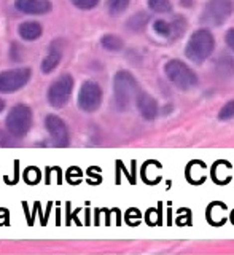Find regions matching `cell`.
<instances>
[{"label":"cell","instance_id":"cell-1","mask_svg":"<svg viewBox=\"0 0 234 255\" xmlns=\"http://www.w3.org/2000/svg\"><path fill=\"white\" fill-rule=\"evenodd\" d=\"M215 48V38L209 29H198L191 34L187 46H185V56L195 64L206 62Z\"/></svg>","mask_w":234,"mask_h":255},{"label":"cell","instance_id":"cell-2","mask_svg":"<svg viewBox=\"0 0 234 255\" xmlns=\"http://www.w3.org/2000/svg\"><path fill=\"white\" fill-rule=\"evenodd\" d=\"M139 94V83L135 77L127 70H119L114 78V96H115V106L118 110H126L131 102Z\"/></svg>","mask_w":234,"mask_h":255},{"label":"cell","instance_id":"cell-3","mask_svg":"<svg viewBox=\"0 0 234 255\" xmlns=\"http://www.w3.org/2000/svg\"><path fill=\"white\" fill-rule=\"evenodd\" d=\"M5 128L14 139H22L32 128V110L26 104H16L5 118Z\"/></svg>","mask_w":234,"mask_h":255},{"label":"cell","instance_id":"cell-4","mask_svg":"<svg viewBox=\"0 0 234 255\" xmlns=\"http://www.w3.org/2000/svg\"><path fill=\"white\" fill-rule=\"evenodd\" d=\"M164 74L172 85L182 91H188L198 85V75L180 59H171L164 66Z\"/></svg>","mask_w":234,"mask_h":255},{"label":"cell","instance_id":"cell-5","mask_svg":"<svg viewBox=\"0 0 234 255\" xmlns=\"http://www.w3.org/2000/svg\"><path fill=\"white\" fill-rule=\"evenodd\" d=\"M74 91V78L70 74H62L48 88V102L54 109H62L69 102Z\"/></svg>","mask_w":234,"mask_h":255},{"label":"cell","instance_id":"cell-6","mask_svg":"<svg viewBox=\"0 0 234 255\" xmlns=\"http://www.w3.org/2000/svg\"><path fill=\"white\" fill-rule=\"evenodd\" d=\"M234 11L233 0H209L204 6L201 21L209 26H222Z\"/></svg>","mask_w":234,"mask_h":255},{"label":"cell","instance_id":"cell-7","mask_svg":"<svg viewBox=\"0 0 234 255\" xmlns=\"http://www.w3.org/2000/svg\"><path fill=\"white\" fill-rule=\"evenodd\" d=\"M32 72L27 67H18L0 72V93L11 94L22 90L29 83Z\"/></svg>","mask_w":234,"mask_h":255},{"label":"cell","instance_id":"cell-8","mask_svg":"<svg viewBox=\"0 0 234 255\" xmlns=\"http://www.w3.org/2000/svg\"><path fill=\"white\" fill-rule=\"evenodd\" d=\"M102 104V88L93 82L88 80L82 85L78 93V107L80 110H83L85 114H93L96 112Z\"/></svg>","mask_w":234,"mask_h":255},{"label":"cell","instance_id":"cell-9","mask_svg":"<svg viewBox=\"0 0 234 255\" xmlns=\"http://www.w3.org/2000/svg\"><path fill=\"white\" fill-rule=\"evenodd\" d=\"M45 128H46V131L50 132L56 145H59V147L69 145V139H70L69 128L62 118H59L58 115H48L45 118Z\"/></svg>","mask_w":234,"mask_h":255},{"label":"cell","instance_id":"cell-10","mask_svg":"<svg viewBox=\"0 0 234 255\" xmlns=\"http://www.w3.org/2000/svg\"><path fill=\"white\" fill-rule=\"evenodd\" d=\"M64 45H66V42H64L62 38L54 40V42L50 45L46 58L42 61V66H40L43 74H51V72L59 66V62L64 56Z\"/></svg>","mask_w":234,"mask_h":255},{"label":"cell","instance_id":"cell-11","mask_svg":"<svg viewBox=\"0 0 234 255\" xmlns=\"http://www.w3.org/2000/svg\"><path fill=\"white\" fill-rule=\"evenodd\" d=\"M14 8L24 14H46L53 10L50 0H14Z\"/></svg>","mask_w":234,"mask_h":255},{"label":"cell","instance_id":"cell-12","mask_svg":"<svg viewBox=\"0 0 234 255\" xmlns=\"http://www.w3.org/2000/svg\"><path fill=\"white\" fill-rule=\"evenodd\" d=\"M135 104H137V109H139V112H140V115L145 120L151 122V120H155L158 117V112H159L158 102L148 93L139 91V94L135 96Z\"/></svg>","mask_w":234,"mask_h":255},{"label":"cell","instance_id":"cell-13","mask_svg":"<svg viewBox=\"0 0 234 255\" xmlns=\"http://www.w3.org/2000/svg\"><path fill=\"white\" fill-rule=\"evenodd\" d=\"M18 34L22 40H26V42H35V40L42 37L43 27H42V24L37 21H26V22L19 24Z\"/></svg>","mask_w":234,"mask_h":255},{"label":"cell","instance_id":"cell-14","mask_svg":"<svg viewBox=\"0 0 234 255\" xmlns=\"http://www.w3.org/2000/svg\"><path fill=\"white\" fill-rule=\"evenodd\" d=\"M148 21H150V14L143 13V11H139V13L132 14L131 18L127 19L126 27L129 30H132V32H140V30H143L145 27H147Z\"/></svg>","mask_w":234,"mask_h":255},{"label":"cell","instance_id":"cell-15","mask_svg":"<svg viewBox=\"0 0 234 255\" xmlns=\"http://www.w3.org/2000/svg\"><path fill=\"white\" fill-rule=\"evenodd\" d=\"M101 45L102 48H106L107 51H112V53H117V51H121L123 50V40H121L118 35L115 34H106L102 38H101Z\"/></svg>","mask_w":234,"mask_h":255},{"label":"cell","instance_id":"cell-16","mask_svg":"<svg viewBox=\"0 0 234 255\" xmlns=\"http://www.w3.org/2000/svg\"><path fill=\"white\" fill-rule=\"evenodd\" d=\"M217 72L220 74V77L225 78L234 75V59L230 58V56H222L219 62H217Z\"/></svg>","mask_w":234,"mask_h":255},{"label":"cell","instance_id":"cell-17","mask_svg":"<svg viewBox=\"0 0 234 255\" xmlns=\"http://www.w3.org/2000/svg\"><path fill=\"white\" fill-rule=\"evenodd\" d=\"M129 3L131 0H107V10L112 16H119L127 10Z\"/></svg>","mask_w":234,"mask_h":255},{"label":"cell","instance_id":"cell-18","mask_svg":"<svg viewBox=\"0 0 234 255\" xmlns=\"http://www.w3.org/2000/svg\"><path fill=\"white\" fill-rule=\"evenodd\" d=\"M148 8L151 11L164 14V13H171L172 11V3L171 0H148Z\"/></svg>","mask_w":234,"mask_h":255},{"label":"cell","instance_id":"cell-19","mask_svg":"<svg viewBox=\"0 0 234 255\" xmlns=\"http://www.w3.org/2000/svg\"><path fill=\"white\" fill-rule=\"evenodd\" d=\"M153 30H155L159 37H164V38H171V35H172L171 22H167L164 19H156L153 22Z\"/></svg>","mask_w":234,"mask_h":255},{"label":"cell","instance_id":"cell-20","mask_svg":"<svg viewBox=\"0 0 234 255\" xmlns=\"http://www.w3.org/2000/svg\"><path fill=\"white\" fill-rule=\"evenodd\" d=\"M171 26H172V35H171V38H179L185 32V27H187V21H185L182 16H175L174 21L171 22Z\"/></svg>","mask_w":234,"mask_h":255},{"label":"cell","instance_id":"cell-21","mask_svg":"<svg viewBox=\"0 0 234 255\" xmlns=\"http://www.w3.org/2000/svg\"><path fill=\"white\" fill-rule=\"evenodd\" d=\"M72 5L77 6L78 10H83V11H88V10H93L99 5V0H70Z\"/></svg>","mask_w":234,"mask_h":255},{"label":"cell","instance_id":"cell-22","mask_svg":"<svg viewBox=\"0 0 234 255\" xmlns=\"http://www.w3.org/2000/svg\"><path fill=\"white\" fill-rule=\"evenodd\" d=\"M219 118L220 120H231V118H234V101H230V102H227L225 106L222 107V110H220V114H219Z\"/></svg>","mask_w":234,"mask_h":255},{"label":"cell","instance_id":"cell-23","mask_svg":"<svg viewBox=\"0 0 234 255\" xmlns=\"http://www.w3.org/2000/svg\"><path fill=\"white\" fill-rule=\"evenodd\" d=\"M225 42H227V45L234 51V29H230L227 32V35H225Z\"/></svg>","mask_w":234,"mask_h":255},{"label":"cell","instance_id":"cell-24","mask_svg":"<svg viewBox=\"0 0 234 255\" xmlns=\"http://www.w3.org/2000/svg\"><path fill=\"white\" fill-rule=\"evenodd\" d=\"M0 145H10L6 134H3V131H0Z\"/></svg>","mask_w":234,"mask_h":255},{"label":"cell","instance_id":"cell-25","mask_svg":"<svg viewBox=\"0 0 234 255\" xmlns=\"http://www.w3.org/2000/svg\"><path fill=\"white\" fill-rule=\"evenodd\" d=\"M3 110H5V101H3V99H0V114H2Z\"/></svg>","mask_w":234,"mask_h":255}]
</instances>
